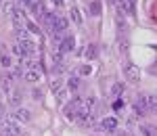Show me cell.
<instances>
[{
  "label": "cell",
  "instance_id": "484cf974",
  "mask_svg": "<svg viewBox=\"0 0 157 136\" xmlns=\"http://www.w3.org/2000/svg\"><path fill=\"white\" fill-rule=\"evenodd\" d=\"M27 29H29V32H32V34H40V29H38V25H34V23H29V21H27Z\"/></svg>",
  "mask_w": 157,
  "mask_h": 136
},
{
  "label": "cell",
  "instance_id": "44dd1931",
  "mask_svg": "<svg viewBox=\"0 0 157 136\" xmlns=\"http://www.w3.org/2000/svg\"><path fill=\"white\" fill-rule=\"evenodd\" d=\"M50 88H52V92H55V94H57L59 90H63V86H61L59 80H52V82H50Z\"/></svg>",
  "mask_w": 157,
  "mask_h": 136
},
{
  "label": "cell",
  "instance_id": "7a4b0ae2",
  "mask_svg": "<svg viewBox=\"0 0 157 136\" xmlns=\"http://www.w3.org/2000/svg\"><path fill=\"white\" fill-rule=\"evenodd\" d=\"M124 75H126V80L128 82H132V84H138L140 82V69L132 65V63H128L126 67H124Z\"/></svg>",
  "mask_w": 157,
  "mask_h": 136
},
{
  "label": "cell",
  "instance_id": "3957f363",
  "mask_svg": "<svg viewBox=\"0 0 157 136\" xmlns=\"http://www.w3.org/2000/svg\"><path fill=\"white\" fill-rule=\"evenodd\" d=\"M11 17H13V21H15V27H21L23 23H27V19H25V15H23L21 9H13Z\"/></svg>",
  "mask_w": 157,
  "mask_h": 136
},
{
  "label": "cell",
  "instance_id": "4dcf8cb0",
  "mask_svg": "<svg viewBox=\"0 0 157 136\" xmlns=\"http://www.w3.org/2000/svg\"><path fill=\"white\" fill-rule=\"evenodd\" d=\"M92 136H101V134H92Z\"/></svg>",
  "mask_w": 157,
  "mask_h": 136
},
{
  "label": "cell",
  "instance_id": "5bb4252c",
  "mask_svg": "<svg viewBox=\"0 0 157 136\" xmlns=\"http://www.w3.org/2000/svg\"><path fill=\"white\" fill-rule=\"evenodd\" d=\"M84 55L88 57V59H97V46L94 44H88V46H84Z\"/></svg>",
  "mask_w": 157,
  "mask_h": 136
},
{
  "label": "cell",
  "instance_id": "9a60e30c",
  "mask_svg": "<svg viewBox=\"0 0 157 136\" xmlns=\"http://www.w3.org/2000/svg\"><path fill=\"white\" fill-rule=\"evenodd\" d=\"M67 88H69V90H78V88H80V77H78V75H71V77H69V82H67Z\"/></svg>",
  "mask_w": 157,
  "mask_h": 136
},
{
  "label": "cell",
  "instance_id": "83f0119b",
  "mask_svg": "<svg viewBox=\"0 0 157 136\" xmlns=\"http://www.w3.org/2000/svg\"><path fill=\"white\" fill-rule=\"evenodd\" d=\"M94 103H97V99H94V96H90V99L86 100V107H88V109H92V107H94Z\"/></svg>",
  "mask_w": 157,
  "mask_h": 136
},
{
  "label": "cell",
  "instance_id": "277c9868",
  "mask_svg": "<svg viewBox=\"0 0 157 136\" xmlns=\"http://www.w3.org/2000/svg\"><path fill=\"white\" fill-rule=\"evenodd\" d=\"M67 25H69V21H67V19H63V17H57V19L50 23V27H52V32L57 34V32H65V29H67Z\"/></svg>",
  "mask_w": 157,
  "mask_h": 136
},
{
  "label": "cell",
  "instance_id": "e0dca14e",
  "mask_svg": "<svg viewBox=\"0 0 157 136\" xmlns=\"http://www.w3.org/2000/svg\"><path fill=\"white\" fill-rule=\"evenodd\" d=\"M69 15H71V19H73V23H75V25H82V15H80V11H78L75 6L71 9V13H69Z\"/></svg>",
  "mask_w": 157,
  "mask_h": 136
},
{
  "label": "cell",
  "instance_id": "9c48e42d",
  "mask_svg": "<svg viewBox=\"0 0 157 136\" xmlns=\"http://www.w3.org/2000/svg\"><path fill=\"white\" fill-rule=\"evenodd\" d=\"M134 109L138 113H145V111H149V105H147V96L143 94V96H138V100H136V105H134Z\"/></svg>",
  "mask_w": 157,
  "mask_h": 136
},
{
  "label": "cell",
  "instance_id": "8fae6325",
  "mask_svg": "<svg viewBox=\"0 0 157 136\" xmlns=\"http://www.w3.org/2000/svg\"><path fill=\"white\" fill-rule=\"evenodd\" d=\"M140 134L143 136H157V128L155 126H149V124H143L140 126Z\"/></svg>",
  "mask_w": 157,
  "mask_h": 136
},
{
  "label": "cell",
  "instance_id": "2e32d148",
  "mask_svg": "<svg viewBox=\"0 0 157 136\" xmlns=\"http://www.w3.org/2000/svg\"><path fill=\"white\" fill-rule=\"evenodd\" d=\"M0 63H2V67H6V69H11L13 67V59H11V55H0Z\"/></svg>",
  "mask_w": 157,
  "mask_h": 136
},
{
  "label": "cell",
  "instance_id": "52a82bcc",
  "mask_svg": "<svg viewBox=\"0 0 157 136\" xmlns=\"http://www.w3.org/2000/svg\"><path fill=\"white\" fill-rule=\"evenodd\" d=\"M23 80L27 84H36V82H40V71H38V69H27L25 75H23Z\"/></svg>",
  "mask_w": 157,
  "mask_h": 136
},
{
  "label": "cell",
  "instance_id": "603a6c76",
  "mask_svg": "<svg viewBox=\"0 0 157 136\" xmlns=\"http://www.w3.org/2000/svg\"><path fill=\"white\" fill-rule=\"evenodd\" d=\"M17 40L21 42V40H27V32L21 29V27H17Z\"/></svg>",
  "mask_w": 157,
  "mask_h": 136
},
{
  "label": "cell",
  "instance_id": "cb8c5ba5",
  "mask_svg": "<svg viewBox=\"0 0 157 136\" xmlns=\"http://www.w3.org/2000/svg\"><path fill=\"white\" fill-rule=\"evenodd\" d=\"M111 92H113V94H121V92H124V84H113Z\"/></svg>",
  "mask_w": 157,
  "mask_h": 136
},
{
  "label": "cell",
  "instance_id": "7402d4cb",
  "mask_svg": "<svg viewBox=\"0 0 157 136\" xmlns=\"http://www.w3.org/2000/svg\"><path fill=\"white\" fill-rule=\"evenodd\" d=\"M13 55H15V57H25L23 48H21L19 44H15V46H13Z\"/></svg>",
  "mask_w": 157,
  "mask_h": 136
},
{
  "label": "cell",
  "instance_id": "4316f807",
  "mask_svg": "<svg viewBox=\"0 0 157 136\" xmlns=\"http://www.w3.org/2000/svg\"><path fill=\"white\" fill-rule=\"evenodd\" d=\"M121 107H124V100H121V99H117L115 103H113V109H115V111H120Z\"/></svg>",
  "mask_w": 157,
  "mask_h": 136
},
{
  "label": "cell",
  "instance_id": "5b68a950",
  "mask_svg": "<svg viewBox=\"0 0 157 136\" xmlns=\"http://www.w3.org/2000/svg\"><path fill=\"white\" fill-rule=\"evenodd\" d=\"M19 46L23 48L25 57H29V55H34V52L38 50V48H36V44H34V42H32L29 38H27V40H21V42H19Z\"/></svg>",
  "mask_w": 157,
  "mask_h": 136
},
{
  "label": "cell",
  "instance_id": "f1b7e54d",
  "mask_svg": "<svg viewBox=\"0 0 157 136\" xmlns=\"http://www.w3.org/2000/svg\"><path fill=\"white\" fill-rule=\"evenodd\" d=\"M52 4H55V6H57V9H61V6H63V4H65V2H63V0H52Z\"/></svg>",
  "mask_w": 157,
  "mask_h": 136
},
{
  "label": "cell",
  "instance_id": "ba28073f",
  "mask_svg": "<svg viewBox=\"0 0 157 136\" xmlns=\"http://www.w3.org/2000/svg\"><path fill=\"white\" fill-rule=\"evenodd\" d=\"M0 86H2V90H4L6 94H11L13 92V77L11 75H2V77H0Z\"/></svg>",
  "mask_w": 157,
  "mask_h": 136
},
{
  "label": "cell",
  "instance_id": "7c38bea8",
  "mask_svg": "<svg viewBox=\"0 0 157 136\" xmlns=\"http://www.w3.org/2000/svg\"><path fill=\"white\" fill-rule=\"evenodd\" d=\"M9 103H11L13 107H19V103H21V92H19V90H13L11 94H9Z\"/></svg>",
  "mask_w": 157,
  "mask_h": 136
},
{
  "label": "cell",
  "instance_id": "30bf717a",
  "mask_svg": "<svg viewBox=\"0 0 157 136\" xmlns=\"http://www.w3.org/2000/svg\"><path fill=\"white\" fill-rule=\"evenodd\" d=\"M101 128H105V130H115V128H117V117H107V119H103V122H101Z\"/></svg>",
  "mask_w": 157,
  "mask_h": 136
},
{
  "label": "cell",
  "instance_id": "ac0fdd59",
  "mask_svg": "<svg viewBox=\"0 0 157 136\" xmlns=\"http://www.w3.org/2000/svg\"><path fill=\"white\" fill-rule=\"evenodd\" d=\"M147 105H149V111H157V96H147Z\"/></svg>",
  "mask_w": 157,
  "mask_h": 136
},
{
  "label": "cell",
  "instance_id": "d6986e66",
  "mask_svg": "<svg viewBox=\"0 0 157 136\" xmlns=\"http://www.w3.org/2000/svg\"><path fill=\"white\" fill-rule=\"evenodd\" d=\"M23 71H21V67H13V71H11V77H15V80H19V77H23Z\"/></svg>",
  "mask_w": 157,
  "mask_h": 136
},
{
  "label": "cell",
  "instance_id": "8992f818",
  "mask_svg": "<svg viewBox=\"0 0 157 136\" xmlns=\"http://www.w3.org/2000/svg\"><path fill=\"white\" fill-rule=\"evenodd\" d=\"M15 119H17V122H29V119H32V113L27 111V109H23V107H17V111H15Z\"/></svg>",
  "mask_w": 157,
  "mask_h": 136
},
{
  "label": "cell",
  "instance_id": "4fadbf2b",
  "mask_svg": "<svg viewBox=\"0 0 157 136\" xmlns=\"http://www.w3.org/2000/svg\"><path fill=\"white\" fill-rule=\"evenodd\" d=\"M88 11L92 13L94 17H98V15H101V0H92V2L88 4Z\"/></svg>",
  "mask_w": 157,
  "mask_h": 136
},
{
  "label": "cell",
  "instance_id": "d4e9b609",
  "mask_svg": "<svg viewBox=\"0 0 157 136\" xmlns=\"http://www.w3.org/2000/svg\"><path fill=\"white\" fill-rule=\"evenodd\" d=\"M55 96H57V100H59V103H65V99H67V92H65V90H59Z\"/></svg>",
  "mask_w": 157,
  "mask_h": 136
},
{
  "label": "cell",
  "instance_id": "ffe728a7",
  "mask_svg": "<svg viewBox=\"0 0 157 136\" xmlns=\"http://www.w3.org/2000/svg\"><path fill=\"white\" fill-rule=\"evenodd\" d=\"M92 74V65H82L80 67V75H90Z\"/></svg>",
  "mask_w": 157,
  "mask_h": 136
},
{
  "label": "cell",
  "instance_id": "f546056e",
  "mask_svg": "<svg viewBox=\"0 0 157 136\" xmlns=\"http://www.w3.org/2000/svg\"><path fill=\"white\" fill-rule=\"evenodd\" d=\"M4 124V115H2V109H0V126Z\"/></svg>",
  "mask_w": 157,
  "mask_h": 136
},
{
  "label": "cell",
  "instance_id": "6da1fadb",
  "mask_svg": "<svg viewBox=\"0 0 157 136\" xmlns=\"http://www.w3.org/2000/svg\"><path fill=\"white\" fill-rule=\"evenodd\" d=\"M4 130H6V136H19L21 134V128L17 126L15 115H6L4 117Z\"/></svg>",
  "mask_w": 157,
  "mask_h": 136
},
{
  "label": "cell",
  "instance_id": "1f68e13d",
  "mask_svg": "<svg viewBox=\"0 0 157 136\" xmlns=\"http://www.w3.org/2000/svg\"><path fill=\"white\" fill-rule=\"evenodd\" d=\"M109 2H115V0H109Z\"/></svg>",
  "mask_w": 157,
  "mask_h": 136
}]
</instances>
